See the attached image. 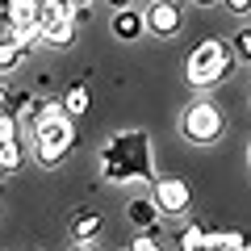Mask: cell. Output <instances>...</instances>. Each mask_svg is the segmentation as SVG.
Returning a JSON list of instances; mask_svg holds the SVG:
<instances>
[{
    "instance_id": "obj_17",
    "label": "cell",
    "mask_w": 251,
    "mask_h": 251,
    "mask_svg": "<svg viewBox=\"0 0 251 251\" xmlns=\"http://www.w3.org/2000/svg\"><path fill=\"white\" fill-rule=\"evenodd\" d=\"M130 251H163V234L159 230H138L134 243H130Z\"/></svg>"
},
{
    "instance_id": "obj_18",
    "label": "cell",
    "mask_w": 251,
    "mask_h": 251,
    "mask_svg": "<svg viewBox=\"0 0 251 251\" xmlns=\"http://www.w3.org/2000/svg\"><path fill=\"white\" fill-rule=\"evenodd\" d=\"M205 230L209 226H201V222L184 226V230H180V247H205Z\"/></svg>"
},
{
    "instance_id": "obj_25",
    "label": "cell",
    "mask_w": 251,
    "mask_h": 251,
    "mask_svg": "<svg viewBox=\"0 0 251 251\" xmlns=\"http://www.w3.org/2000/svg\"><path fill=\"white\" fill-rule=\"evenodd\" d=\"M193 4H201V9H209V4H218V0H193Z\"/></svg>"
},
{
    "instance_id": "obj_16",
    "label": "cell",
    "mask_w": 251,
    "mask_h": 251,
    "mask_svg": "<svg viewBox=\"0 0 251 251\" xmlns=\"http://www.w3.org/2000/svg\"><path fill=\"white\" fill-rule=\"evenodd\" d=\"M29 100H34V92H9L4 88V113H13L17 122H25L29 117Z\"/></svg>"
},
{
    "instance_id": "obj_22",
    "label": "cell",
    "mask_w": 251,
    "mask_h": 251,
    "mask_svg": "<svg viewBox=\"0 0 251 251\" xmlns=\"http://www.w3.org/2000/svg\"><path fill=\"white\" fill-rule=\"evenodd\" d=\"M239 251H251V234H243V239H239Z\"/></svg>"
},
{
    "instance_id": "obj_11",
    "label": "cell",
    "mask_w": 251,
    "mask_h": 251,
    "mask_svg": "<svg viewBox=\"0 0 251 251\" xmlns=\"http://www.w3.org/2000/svg\"><path fill=\"white\" fill-rule=\"evenodd\" d=\"M25 168V143L21 138H9L0 143V176H13V172Z\"/></svg>"
},
{
    "instance_id": "obj_6",
    "label": "cell",
    "mask_w": 251,
    "mask_h": 251,
    "mask_svg": "<svg viewBox=\"0 0 251 251\" xmlns=\"http://www.w3.org/2000/svg\"><path fill=\"white\" fill-rule=\"evenodd\" d=\"M143 17H147V29H151V34H159V38H172L180 25H184V17H180V4H176V0H155Z\"/></svg>"
},
{
    "instance_id": "obj_10",
    "label": "cell",
    "mask_w": 251,
    "mask_h": 251,
    "mask_svg": "<svg viewBox=\"0 0 251 251\" xmlns=\"http://www.w3.org/2000/svg\"><path fill=\"white\" fill-rule=\"evenodd\" d=\"M147 29V17L134 9H113V34L122 38V42H134L138 34Z\"/></svg>"
},
{
    "instance_id": "obj_13",
    "label": "cell",
    "mask_w": 251,
    "mask_h": 251,
    "mask_svg": "<svg viewBox=\"0 0 251 251\" xmlns=\"http://www.w3.org/2000/svg\"><path fill=\"white\" fill-rule=\"evenodd\" d=\"M42 42H50V46H72V42H75V21L63 17V21L42 25Z\"/></svg>"
},
{
    "instance_id": "obj_24",
    "label": "cell",
    "mask_w": 251,
    "mask_h": 251,
    "mask_svg": "<svg viewBox=\"0 0 251 251\" xmlns=\"http://www.w3.org/2000/svg\"><path fill=\"white\" fill-rule=\"evenodd\" d=\"M105 4H113V9H130V0H105Z\"/></svg>"
},
{
    "instance_id": "obj_21",
    "label": "cell",
    "mask_w": 251,
    "mask_h": 251,
    "mask_svg": "<svg viewBox=\"0 0 251 251\" xmlns=\"http://www.w3.org/2000/svg\"><path fill=\"white\" fill-rule=\"evenodd\" d=\"M226 9H230L234 17H243V13H251V0H226Z\"/></svg>"
},
{
    "instance_id": "obj_23",
    "label": "cell",
    "mask_w": 251,
    "mask_h": 251,
    "mask_svg": "<svg viewBox=\"0 0 251 251\" xmlns=\"http://www.w3.org/2000/svg\"><path fill=\"white\" fill-rule=\"evenodd\" d=\"M72 251H100V247H92V243H75Z\"/></svg>"
},
{
    "instance_id": "obj_2",
    "label": "cell",
    "mask_w": 251,
    "mask_h": 251,
    "mask_svg": "<svg viewBox=\"0 0 251 251\" xmlns=\"http://www.w3.org/2000/svg\"><path fill=\"white\" fill-rule=\"evenodd\" d=\"M234 72V50L222 38H205L188 50V84L193 88H214Z\"/></svg>"
},
{
    "instance_id": "obj_28",
    "label": "cell",
    "mask_w": 251,
    "mask_h": 251,
    "mask_svg": "<svg viewBox=\"0 0 251 251\" xmlns=\"http://www.w3.org/2000/svg\"><path fill=\"white\" fill-rule=\"evenodd\" d=\"M247 155H251V147H247Z\"/></svg>"
},
{
    "instance_id": "obj_4",
    "label": "cell",
    "mask_w": 251,
    "mask_h": 251,
    "mask_svg": "<svg viewBox=\"0 0 251 251\" xmlns=\"http://www.w3.org/2000/svg\"><path fill=\"white\" fill-rule=\"evenodd\" d=\"M180 134H184L188 143H197V147H214L218 138L226 134L222 109H218L214 100H193V105L184 109V117H180Z\"/></svg>"
},
{
    "instance_id": "obj_27",
    "label": "cell",
    "mask_w": 251,
    "mask_h": 251,
    "mask_svg": "<svg viewBox=\"0 0 251 251\" xmlns=\"http://www.w3.org/2000/svg\"><path fill=\"white\" fill-rule=\"evenodd\" d=\"M222 251H239V243H234V247H222Z\"/></svg>"
},
{
    "instance_id": "obj_1",
    "label": "cell",
    "mask_w": 251,
    "mask_h": 251,
    "mask_svg": "<svg viewBox=\"0 0 251 251\" xmlns=\"http://www.w3.org/2000/svg\"><path fill=\"white\" fill-rule=\"evenodd\" d=\"M100 180L105 184H151V134L147 130H117L100 151Z\"/></svg>"
},
{
    "instance_id": "obj_12",
    "label": "cell",
    "mask_w": 251,
    "mask_h": 251,
    "mask_svg": "<svg viewBox=\"0 0 251 251\" xmlns=\"http://www.w3.org/2000/svg\"><path fill=\"white\" fill-rule=\"evenodd\" d=\"M25 54H29V50L9 34V29L0 34V72H13V67H21V59H25Z\"/></svg>"
},
{
    "instance_id": "obj_14",
    "label": "cell",
    "mask_w": 251,
    "mask_h": 251,
    "mask_svg": "<svg viewBox=\"0 0 251 251\" xmlns=\"http://www.w3.org/2000/svg\"><path fill=\"white\" fill-rule=\"evenodd\" d=\"M72 0H38V9H34V17H38V25H50V21H63V17H72Z\"/></svg>"
},
{
    "instance_id": "obj_26",
    "label": "cell",
    "mask_w": 251,
    "mask_h": 251,
    "mask_svg": "<svg viewBox=\"0 0 251 251\" xmlns=\"http://www.w3.org/2000/svg\"><path fill=\"white\" fill-rule=\"evenodd\" d=\"M84 4H92V0H72V9H84Z\"/></svg>"
},
{
    "instance_id": "obj_19",
    "label": "cell",
    "mask_w": 251,
    "mask_h": 251,
    "mask_svg": "<svg viewBox=\"0 0 251 251\" xmlns=\"http://www.w3.org/2000/svg\"><path fill=\"white\" fill-rule=\"evenodd\" d=\"M234 59L239 63H251V29H239V34H234Z\"/></svg>"
},
{
    "instance_id": "obj_3",
    "label": "cell",
    "mask_w": 251,
    "mask_h": 251,
    "mask_svg": "<svg viewBox=\"0 0 251 251\" xmlns=\"http://www.w3.org/2000/svg\"><path fill=\"white\" fill-rule=\"evenodd\" d=\"M75 147V126L67 113H50L34 126V159L42 168H59Z\"/></svg>"
},
{
    "instance_id": "obj_20",
    "label": "cell",
    "mask_w": 251,
    "mask_h": 251,
    "mask_svg": "<svg viewBox=\"0 0 251 251\" xmlns=\"http://www.w3.org/2000/svg\"><path fill=\"white\" fill-rule=\"evenodd\" d=\"M9 138H21V134H17V117L0 109V143H9Z\"/></svg>"
},
{
    "instance_id": "obj_5",
    "label": "cell",
    "mask_w": 251,
    "mask_h": 251,
    "mask_svg": "<svg viewBox=\"0 0 251 251\" xmlns=\"http://www.w3.org/2000/svg\"><path fill=\"white\" fill-rule=\"evenodd\" d=\"M151 197L159 205V214H168V218H180V214L193 209V188L180 176H155L151 180Z\"/></svg>"
},
{
    "instance_id": "obj_7",
    "label": "cell",
    "mask_w": 251,
    "mask_h": 251,
    "mask_svg": "<svg viewBox=\"0 0 251 251\" xmlns=\"http://www.w3.org/2000/svg\"><path fill=\"white\" fill-rule=\"evenodd\" d=\"M34 9H38V0H0V17H4V29H9V34H17V29L38 25Z\"/></svg>"
},
{
    "instance_id": "obj_15",
    "label": "cell",
    "mask_w": 251,
    "mask_h": 251,
    "mask_svg": "<svg viewBox=\"0 0 251 251\" xmlns=\"http://www.w3.org/2000/svg\"><path fill=\"white\" fill-rule=\"evenodd\" d=\"M88 84H72V88H67V97H63V109H67V117H72V122H75V117H84V113H88Z\"/></svg>"
},
{
    "instance_id": "obj_29",
    "label": "cell",
    "mask_w": 251,
    "mask_h": 251,
    "mask_svg": "<svg viewBox=\"0 0 251 251\" xmlns=\"http://www.w3.org/2000/svg\"><path fill=\"white\" fill-rule=\"evenodd\" d=\"M126 251H130V247H126Z\"/></svg>"
},
{
    "instance_id": "obj_9",
    "label": "cell",
    "mask_w": 251,
    "mask_h": 251,
    "mask_svg": "<svg viewBox=\"0 0 251 251\" xmlns=\"http://www.w3.org/2000/svg\"><path fill=\"white\" fill-rule=\"evenodd\" d=\"M100 230H105V218H100L97 209H80V214H72V239L75 243H92Z\"/></svg>"
},
{
    "instance_id": "obj_8",
    "label": "cell",
    "mask_w": 251,
    "mask_h": 251,
    "mask_svg": "<svg viewBox=\"0 0 251 251\" xmlns=\"http://www.w3.org/2000/svg\"><path fill=\"white\" fill-rule=\"evenodd\" d=\"M126 218H130L138 230H159V205H155V197H134L126 205Z\"/></svg>"
}]
</instances>
